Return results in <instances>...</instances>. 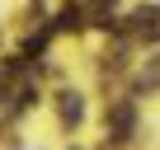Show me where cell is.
<instances>
[{"label": "cell", "mask_w": 160, "mask_h": 150, "mask_svg": "<svg viewBox=\"0 0 160 150\" xmlns=\"http://www.w3.org/2000/svg\"><path fill=\"white\" fill-rule=\"evenodd\" d=\"M80 117H85V103H80V94H61V122H80Z\"/></svg>", "instance_id": "cell-2"}, {"label": "cell", "mask_w": 160, "mask_h": 150, "mask_svg": "<svg viewBox=\"0 0 160 150\" xmlns=\"http://www.w3.org/2000/svg\"><path fill=\"white\" fill-rule=\"evenodd\" d=\"M132 122H137L132 103H118V108H113V141H127V136H132Z\"/></svg>", "instance_id": "cell-1"}, {"label": "cell", "mask_w": 160, "mask_h": 150, "mask_svg": "<svg viewBox=\"0 0 160 150\" xmlns=\"http://www.w3.org/2000/svg\"><path fill=\"white\" fill-rule=\"evenodd\" d=\"M155 19H160V10H155V5H146V10H137V14H132V24H137L141 33H151V28H155Z\"/></svg>", "instance_id": "cell-3"}]
</instances>
